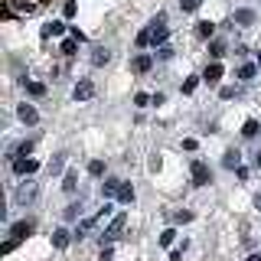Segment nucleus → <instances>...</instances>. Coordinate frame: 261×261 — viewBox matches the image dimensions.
I'll list each match as a JSON object with an SVG mask.
<instances>
[{
  "instance_id": "nucleus-1",
  "label": "nucleus",
  "mask_w": 261,
  "mask_h": 261,
  "mask_svg": "<svg viewBox=\"0 0 261 261\" xmlns=\"http://www.w3.org/2000/svg\"><path fill=\"white\" fill-rule=\"evenodd\" d=\"M36 193H39V186L33 183V179L20 183V186H16V196H13V199H16V206H30V202L36 199Z\"/></svg>"
},
{
  "instance_id": "nucleus-2",
  "label": "nucleus",
  "mask_w": 261,
  "mask_h": 261,
  "mask_svg": "<svg viewBox=\"0 0 261 261\" xmlns=\"http://www.w3.org/2000/svg\"><path fill=\"white\" fill-rule=\"evenodd\" d=\"M95 95V85H92V79H82L75 88H72V98H75V101H88V98Z\"/></svg>"
},
{
  "instance_id": "nucleus-3",
  "label": "nucleus",
  "mask_w": 261,
  "mask_h": 261,
  "mask_svg": "<svg viewBox=\"0 0 261 261\" xmlns=\"http://www.w3.org/2000/svg\"><path fill=\"white\" fill-rule=\"evenodd\" d=\"M13 13H36L39 10V0H7Z\"/></svg>"
},
{
  "instance_id": "nucleus-4",
  "label": "nucleus",
  "mask_w": 261,
  "mask_h": 261,
  "mask_svg": "<svg viewBox=\"0 0 261 261\" xmlns=\"http://www.w3.org/2000/svg\"><path fill=\"white\" fill-rule=\"evenodd\" d=\"M30 228H33L30 222H16V225H13V232H10V242H7V245H4V251H10V248H13V245H16V242H20V239H23V235H30Z\"/></svg>"
},
{
  "instance_id": "nucleus-5",
  "label": "nucleus",
  "mask_w": 261,
  "mask_h": 261,
  "mask_svg": "<svg viewBox=\"0 0 261 261\" xmlns=\"http://www.w3.org/2000/svg\"><path fill=\"white\" fill-rule=\"evenodd\" d=\"M193 183H196V186H206V183H209V167H206L202 160L193 163Z\"/></svg>"
},
{
  "instance_id": "nucleus-6",
  "label": "nucleus",
  "mask_w": 261,
  "mask_h": 261,
  "mask_svg": "<svg viewBox=\"0 0 261 261\" xmlns=\"http://www.w3.org/2000/svg\"><path fill=\"white\" fill-rule=\"evenodd\" d=\"M16 114H20V121H23V124H36V121H39L36 108H33V105H27V101H23L20 108H16Z\"/></svg>"
},
{
  "instance_id": "nucleus-7",
  "label": "nucleus",
  "mask_w": 261,
  "mask_h": 261,
  "mask_svg": "<svg viewBox=\"0 0 261 261\" xmlns=\"http://www.w3.org/2000/svg\"><path fill=\"white\" fill-rule=\"evenodd\" d=\"M111 62V49L108 46H95L92 49V65H108Z\"/></svg>"
},
{
  "instance_id": "nucleus-8",
  "label": "nucleus",
  "mask_w": 261,
  "mask_h": 261,
  "mask_svg": "<svg viewBox=\"0 0 261 261\" xmlns=\"http://www.w3.org/2000/svg\"><path fill=\"white\" fill-rule=\"evenodd\" d=\"M150 65H153V56L141 53V56H134V62H130V69H134V72H150Z\"/></svg>"
},
{
  "instance_id": "nucleus-9",
  "label": "nucleus",
  "mask_w": 261,
  "mask_h": 261,
  "mask_svg": "<svg viewBox=\"0 0 261 261\" xmlns=\"http://www.w3.org/2000/svg\"><path fill=\"white\" fill-rule=\"evenodd\" d=\"M36 167H39L36 160H13V170H16L20 176H27V173H36Z\"/></svg>"
},
{
  "instance_id": "nucleus-10",
  "label": "nucleus",
  "mask_w": 261,
  "mask_h": 261,
  "mask_svg": "<svg viewBox=\"0 0 261 261\" xmlns=\"http://www.w3.org/2000/svg\"><path fill=\"white\" fill-rule=\"evenodd\" d=\"M124 225H127V216H118V219H114V222L108 225V232H105V239H108V242H111V239H118V232H121Z\"/></svg>"
},
{
  "instance_id": "nucleus-11",
  "label": "nucleus",
  "mask_w": 261,
  "mask_h": 261,
  "mask_svg": "<svg viewBox=\"0 0 261 261\" xmlns=\"http://www.w3.org/2000/svg\"><path fill=\"white\" fill-rule=\"evenodd\" d=\"M62 33H65V23H59V20H49L43 27V36H62Z\"/></svg>"
},
{
  "instance_id": "nucleus-12",
  "label": "nucleus",
  "mask_w": 261,
  "mask_h": 261,
  "mask_svg": "<svg viewBox=\"0 0 261 261\" xmlns=\"http://www.w3.org/2000/svg\"><path fill=\"white\" fill-rule=\"evenodd\" d=\"M62 167H65V153H56V157L53 160H49V173H62Z\"/></svg>"
},
{
  "instance_id": "nucleus-13",
  "label": "nucleus",
  "mask_w": 261,
  "mask_h": 261,
  "mask_svg": "<svg viewBox=\"0 0 261 261\" xmlns=\"http://www.w3.org/2000/svg\"><path fill=\"white\" fill-rule=\"evenodd\" d=\"M53 245H56V248H65V245H69V232H65V228H56V232H53Z\"/></svg>"
},
{
  "instance_id": "nucleus-14",
  "label": "nucleus",
  "mask_w": 261,
  "mask_h": 261,
  "mask_svg": "<svg viewBox=\"0 0 261 261\" xmlns=\"http://www.w3.org/2000/svg\"><path fill=\"white\" fill-rule=\"evenodd\" d=\"M118 190H121V179H105L101 183V196H114Z\"/></svg>"
},
{
  "instance_id": "nucleus-15",
  "label": "nucleus",
  "mask_w": 261,
  "mask_h": 261,
  "mask_svg": "<svg viewBox=\"0 0 261 261\" xmlns=\"http://www.w3.org/2000/svg\"><path fill=\"white\" fill-rule=\"evenodd\" d=\"M235 23L248 27V23H255V13H251V10H235Z\"/></svg>"
},
{
  "instance_id": "nucleus-16",
  "label": "nucleus",
  "mask_w": 261,
  "mask_h": 261,
  "mask_svg": "<svg viewBox=\"0 0 261 261\" xmlns=\"http://www.w3.org/2000/svg\"><path fill=\"white\" fill-rule=\"evenodd\" d=\"M118 199H121V202H134V186L121 183V190H118Z\"/></svg>"
},
{
  "instance_id": "nucleus-17",
  "label": "nucleus",
  "mask_w": 261,
  "mask_h": 261,
  "mask_svg": "<svg viewBox=\"0 0 261 261\" xmlns=\"http://www.w3.org/2000/svg\"><path fill=\"white\" fill-rule=\"evenodd\" d=\"M196 33H199V36H202V39H209V36H212V33H216V27H212V23H209V20H202V23H196Z\"/></svg>"
},
{
  "instance_id": "nucleus-18",
  "label": "nucleus",
  "mask_w": 261,
  "mask_h": 261,
  "mask_svg": "<svg viewBox=\"0 0 261 261\" xmlns=\"http://www.w3.org/2000/svg\"><path fill=\"white\" fill-rule=\"evenodd\" d=\"M219 79H222V65H219V62H212L209 69H206V82H219Z\"/></svg>"
},
{
  "instance_id": "nucleus-19",
  "label": "nucleus",
  "mask_w": 261,
  "mask_h": 261,
  "mask_svg": "<svg viewBox=\"0 0 261 261\" xmlns=\"http://www.w3.org/2000/svg\"><path fill=\"white\" fill-rule=\"evenodd\" d=\"M82 216V202H72V206H65V219H69V222H72V219H79Z\"/></svg>"
},
{
  "instance_id": "nucleus-20",
  "label": "nucleus",
  "mask_w": 261,
  "mask_h": 261,
  "mask_svg": "<svg viewBox=\"0 0 261 261\" xmlns=\"http://www.w3.org/2000/svg\"><path fill=\"white\" fill-rule=\"evenodd\" d=\"M75 183H79V176H75V173H65V183H62V190H65V193H75Z\"/></svg>"
},
{
  "instance_id": "nucleus-21",
  "label": "nucleus",
  "mask_w": 261,
  "mask_h": 261,
  "mask_svg": "<svg viewBox=\"0 0 261 261\" xmlns=\"http://www.w3.org/2000/svg\"><path fill=\"white\" fill-rule=\"evenodd\" d=\"M239 160H242L239 150H228V153H225V167H239Z\"/></svg>"
},
{
  "instance_id": "nucleus-22",
  "label": "nucleus",
  "mask_w": 261,
  "mask_h": 261,
  "mask_svg": "<svg viewBox=\"0 0 261 261\" xmlns=\"http://www.w3.org/2000/svg\"><path fill=\"white\" fill-rule=\"evenodd\" d=\"M88 173H92V176H101L105 173V163L101 160H92V163H88Z\"/></svg>"
},
{
  "instance_id": "nucleus-23",
  "label": "nucleus",
  "mask_w": 261,
  "mask_h": 261,
  "mask_svg": "<svg viewBox=\"0 0 261 261\" xmlns=\"http://www.w3.org/2000/svg\"><path fill=\"white\" fill-rule=\"evenodd\" d=\"M199 4L202 0H179V7H183L186 13H193V10H199Z\"/></svg>"
},
{
  "instance_id": "nucleus-24",
  "label": "nucleus",
  "mask_w": 261,
  "mask_h": 261,
  "mask_svg": "<svg viewBox=\"0 0 261 261\" xmlns=\"http://www.w3.org/2000/svg\"><path fill=\"white\" fill-rule=\"evenodd\" d=\"M245 137H255L258 134V121H245V130H242Z\"/></svg>"
},
{
  "instance_id": "nucleus-25",
  "label": "nucleus",
  "mask_w": 261,
  "mask_h": 261,
  "mask_svg": "<svg viewBox=\"0 0 261 261\" xmlns=\"http://www.w3.org/2000/svg\"><path fill=\"white\" fill-rule=\"evenodd\" d=\"M239 75H242L245 82H251V79H255V65H242V72H239Z\"/></svg>"
},
{
  "instance_id": "nucleus-26",
  "label": "nucleus",
  "mask_w": 261,
  "mask_h": 261,
  "mask_svg": "<svg viewBox=\"0 0 261 261\" xmlns=\"http://www.w3.org/2000/svg\"><path fill=\"white\" fill-rule=\"evenodd\" d=\"M88 232H92V222H82V225L75 228V239H85Z\"/></svg>"
},
{
  "instance_id": "nucleus-27",
  "label": "nucleus",
  "mask_w": 261,
  "mask_h": 261,
  "mask_svg": "<svg viewBox=\"0 0 261 261\" xmlns=\"http://www.w3.org/2000/svg\"><path fill=\"white\" fill-rule=\"evenodd\" d=\"M173 228H167V232H160V245H173Z\"/></svg>"
},
{
  "instance_id": "nucleus-28",
  "label": "nucleus",
  "mask_w": 261,
  "mask_h": 261,
  "mask_svg": "<svg viewBox=\"0 0 261 261\" xmlns=\"http://www.w3.org/2000/svg\"><path fill=\"white\" fill-rule=\"evenodd\" d=\"M157 56H160V59H173V46H160Z\"/></svg>"
},
{
  "instance_id": "nucleus-29",
  "label": "nucleus",
  "mask_w": 261,
  "mask_h": 261,
  "mask_svg": "<svg viewBox=\"0 0 261 261\" xmlns=\"http://www.w3.org/2000/svg\"><path fill=\"white\" fill-rule=\"evenodd\" d=\"M173 219H176V222H190V219H193V212H190V209H179Z\"/></svg>"
},
{
  "instance_id": "nucleus-30",
  "label": "nucleus",
  "mask_w": 261,
  "mask_h": 261,
  "mask_svg": "<svg viewBox=\"0 0 261 261\" xmlns=\"http://www.w3.org/2000/svg\"><path fill=\"white\" fill-rule=\"evenodd\" d=\"M27 92H30V95H43V92H46V88H43V85H39V82H30V85H27Z\"/></svg>"
},
{
  "instance_id": "nucleus-31",
  "label": "nucleus",
  "mask_w": 261,
  "mask_h": 261,
  "mask_svg": "<svg viewBox=\"0 0 261 261\" xmlns=\"http://www.w3.org/2000/svg\"><path fill=\"white\" fill-rule=\"evenodd\" d=\"M134 101H137V105H141V108H147V105H150V101H153V98L141 92V95H134Z\"/></svg>"
},
{
  "instance_id": "nucleus-32",
  "label": "nucleus",
  "mask_w": 261,
  "mask_h": 261,
  "mask_svg": "<svg viewBox=\"0 0 261 261\" xmlns=\"http://www.w3.org/2000/svg\"><path fill=\"white\" fill-rule=\"evenodd\" d=\"M62 53H65V56L75 53V39H65V43H62Z\"/></svg>"
},
{
  "instance_id": "nucleus-33",
  "label": "nucleus",
  "mask_w": 261,
  "mask_h": 261,
  "mask_svg": "<svg viewBox=\"0 0 261 261\" xmlns=\"http://www.w3.org/2000/svg\"><path fill=\"white\" fill-rule=\"evenodd\" d=\"M147 43H150V30H144L141 36H137V46H147Z\"/></svg>"
},
{
  "instance_id": "nucleus-34",
  "label": "nucleus",
  "mask_w": 261,
  "mask_h": 261,
  "mask_svg": "<svg viewBox=\"0 0 261 261\" xmlns=\"http://www.w3.org/2000/svg\"><path fill=\"white\" fill-rule=\"evenodd\" d=\"M245 261H261V255H248V258H245Z\"/></svg>"
},
{
  "instance_id": "nucleus-35",
  "label": "nucleus",
  "mask_w": 261,
  "mask_h": 261,
  "mask_svg": "<svg viewBox=\"0 0 261 261\" xmlns=\"http://www.w3.org/2000/svg\"><path fill=\"white\" fill-rule=\"evenodd\" d=\"M255 206H258V209H261V196H255Z\"/></svg>"
},
{
  "instance_id": "nucleus-36",
  "label": "nucleus",
  "mask_w": 261,
  "mask_h": 261,
  "mask_svg": "<svg viewBox=\"0 0 261 261\" xmlns=\"http://www.w3.org/2000/svg\"><path fill=\"white\" fill-rule=\"evenodd\" d=\"M255 163H258V167H261V150H258V157H255Z\"/></svg>"
}]
</instances>
